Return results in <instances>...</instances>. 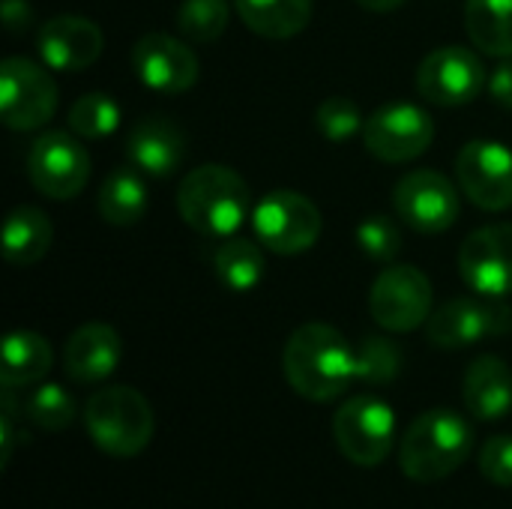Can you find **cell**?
<instances>
[{"instance_id":"obj_7","label":"cell","mask_w":512,"mask_h":509,"mask_svg":"<svg viewBox=\"0 0 512 509\" xmlns=\"http://www.w3.org/2000/svg\"><path fill=\"white\" fill-rule=\"evenodd\" d=\"M57 111V84L45 66L27 57L0 63V114L12 132H33Z\"/></svg>"},{"instance_id":"obj_16","label":"cell","mask_w":512,"mask_h":509,"mask_svg":"<svg viewBox=\"0 0 512 509\" xmlns=\"http://www.w3.org/2000/svg\"><path fill=\"white\" fill-rule=\"evenodd\" d=\"M132 69L141 84L156 93H183L198 81V57L195 51L162 30L144 33L132 45Z\"/></svg>"},{"instance_id":"obj_31","label":"cell","mask_w":512,"mask_h":509,"mask_svg":"<svg viewBox=\"0 0 512 509\" xmlns=\"http://www.w3.org/2000/svg\"><path fill=\"white\" fill-rule=\"evenodd\" d=\"M27 417L39 429L48 432H63L75 420V399L60 387V384H42L30 399H27Z\"/></svg>"},{"instance_id":"obj_28","label":"cell","mask_w":512,"mask_h":509,"mask_svg":"<svg viewBox=\"0 0 512 509\" xmlns=\"http://www.w3.org/2000/svg\"><path fill=\"white\" fill-rule=\"evenodd\" d=\"M120 105L108 93H84L69 108V129L81 138H105L120 126Z\"/></svg>"},{"instance_id":"obj_10","label":"cell","mask_w":512,"mask_h":509,"mask_svg":"<svg viewBox=\"0 0 512 509\" xmlns=\"http://www.w3.org/2000/svg\"><path fill=\"white\" fill-rule=\"evenodd\" d=\"M512 330V309L498 297H456L432 312L426 321V336L432 345L453 351L468 348L483 339L507 336Z\"/></svg>"},{"instance_id":"obj_29","label":"cell","mask_w":512,"mask_h":509,"mask_svg":"<svg viewBox=\"0 0 512 509\" xmlns=\"http://www.w3.org/2000/svg\"><path fill=\"white\" fill-rule=\"evenodd\" d=\"M231 21L228 0H183L177 9V27L192 42H213Z\"/></svg>"},{"instance_id":"obj_3","label":"cell","mask_w":512,"mask_h":509,"mask_svg":"<svg viewBox=\"0 0 512 509\" xmlns=\"http://www.w3.org/2000/svg\"><path fill=\"white\" fill-rule=\"evenodd\" d=\"M249 183L228 165H201L177 186L180 219L204 237H234L249 216Z\"/></svg>"},{"instance_id":"obj_26","label":"cell","mask_w":512,"mask_h":509,"mask_svg":"<svg viewBox=\"0 0 512 509\" xmlns=\"http://www.w3.org/2000/svg\"><path fill=\"white\" fill-rule=\"evenodd\" d=\"M264 267V252L243 237H225V243H219L213 255V270L219 282L237 294L252 291L264 279Z\"/></svg>"},{"instance_id":"obj_24","label":"cell","mask_w":512,"mask_h":509,"mask_svg":"<svg viewBox=\"0 0 512 509\" xmlns=\"http://www.w3.org/2000/svg\"><path fill=\"white\" fill-rule=\"evenodd\" d=\"M51 237V219L39 207H15L3 225V255L15 267H30L51 249Z\"/></svg>"},{"instance_id":"obj_21","label":"cell","mask_w":512,"mask_h":509,"mask_svg":"<svg viewBox=\"0 0 512 509\" xmlns=\"http://www.w3.org/2000/svg\"><path fill=\"white\" fill-rule=\"evenodd\" d=\"M240 21L264 39H291L312 21L315 0H234Z\"/></svg>"},{"instance_id":"obj_14","label":"cell","mask_w":512,"mask_h":509,"mask_svg":"<svg viewBox=\"0 0 512 509\" xmlns=\"http://www.w3.org/2000/svg\"><path fill=\"white\" fill-rule=\"evenodd\" d=\"M456 180L480 210H510L512 150L498 141H468L456 156Z\"/></svg>"},{"instance_id":"obj_36","label":"cell","mask_w":512,"mask_h":509,"mask_svg":"<svg viewBox=\"0 0 512 509\" xmlns=\"http://www.w3.org/2000/svg\"><path fill=\"white\" fill-rule=\"evenodd\" d=\"M363 9H372V12H393V9H399L405 0H357Z\"/></svg>"},{"instance_id":"obj_6","label":"cell","mask_w":512,"mask_h":509,"mask_svg":"<svg viewBox=\"0 0 512 509\" xmlns=\"http://www.w3.org/2000/svg\"><path fill=\"white\" fill-rule=\"evenodd\" d=\"M333 438L348 462L360 468H378L393 450L396 414L375 396H354L336 411Z\"/></svg>"},{"instance_id":"obj_23","label":"cell","mask_w":512,"mask_h":509,"mask_svg":"<svg viewBox=\"0 0 512 509\" xmlns=\"http://www.w3.org/2000/svg\"><path fill=\"white\" fill-rule=\"evenodd\" d=\"M96 210L108 225L129 228L138 225L147 213V186L138 168H114L96 195Z\"/></svg>"},{"instance_id":"obj_17","label":"cell","mask_w":512,"mask_h":509,"mask_svg":"<svg viewBox=\"0 0 512 509\" xmlns=\"http://www.w3.org/2000/svg\"><path fill=\"white\" fill-rule=\"evenodd\" d=\"M102 30L90 18L81 15H57L45 21L36 33L39 57L57 72H78L99 60L102 54Z\"/></svg>"},{"instance_id":"obj_32","label":"cell","mask_w":512,"mask_h":509,"mask_svg":"<svg viewBox=\"0 0 512 509\" xmlns=\"http://www.w3.org/2000/svg\"><path fill=\"white\" fill-rule=\"evenodd\" d=\"M354 237H357V246L366 252V258H372L378 264H393L396 255L402 252V234H399V228L387 216L363 219L357 225Z\"/></svg>"},{"instance_id":"obj_35","label":"cell","mask_w":512,"mask_h":509,"mask_svg":"<svg viewBox=\"0 0 512 509\" xmlns=\"http://www.w3.org/2000/svg\"><path fill=\"white\" fill-rule=\"evenodd\" d=\"M489 93H492V99H495L498 105L512 108V57L510 60H504V63L492 72V78H489Z\"/></svg>"},{"instance_id":"obj_33","label":"cell","mask_w":512,"mask_h":509,"mask_svg":"<svg viewBox=\"0 0 512 509\" xmlns=\"http://www.w3.org/2000/svg\"><path fill=\"white\" fill-rule=\"evenodd\" d=\"M480 471L495 486H512V435H495L483 444Z\"/></svg>"},{"instance_id":"obj_4","label":"cell","mask_w":512,"mask_h":509,"mask_svg":"<svg viewBox=\"0 0 512 509\" xmlns=\"http://www.w3.org/2000/svg\"><path fill=\"white\" fill-rule=\"evenodd\" d=\"M84 426L90 441L117 459H132L153 441V408L132 387H102L84 405Z\"/></svg>"},{"instance_id":"obj_15","label":"cell","mask_w":512,"mask_h":509,"mask_svg":"<svg viewBox=\"0 0 512 509\" xmlns=\"http://www.w3.org/2000/svg\"><path fill=\"white\" fill-rule=\"evenodd\" d=\"M459 273L483 297L512 294V222L486 225L459 249Z\"/></svg>"},{"instance_id":"obj_9","label":"cell","mask_w":512,"mask_h":509,"mask_svg":"<svg viewBox=\"0 0 512 509\" xmlns=\"http://www.w3.org/2000/svg\"><path fill=\"white\" fill-rule=\"evenodd\" d=\"M369 312L387 333H411L432 318V282L411 264H390L369 291Z\"/></svg>"},{"instance_id":"obj_22","label":"cell","mask_w":512,"mask_h":509,"mask_svg":"<svg viewBox=\"0 0 512 509\" xmlns=\"http://www.w3.org/2000/svg\"><path fill=\"white\" fill-rule=\"evenodd\" d=\"M51 372V345L33 330H15L3 342L0 384L3 390L33 387Z\"/></svg>"},{"instance_id":"obj_19","label":"cell","mask_w":512,"mask_h":509,"mask_svg":"<svg viewBox=\"0 0 512 509\" xmlns=\"http://www.w3.org/2000/svg\"><path fill=\"white\" fill-rule=\"evenodd\" d=\"M123 357L120 333L108 324L90 321L78 327L63 348V372L75 384H96L105 381Z\"/></svg>"},{"instance_id":"obj_13","label":"cell","mask_w":512,"mask_h":509,"mask_svg":"<svg viewBox=\"0 0 512 509\" xmlns=\"http://www.w3.org/2000/svg\"><path fill=\"white\" fill-rule=\"evenodd\" d=\"M393 207L420 234H444L459 219L456 186L432 168L405 174L393 189Z\"/></svg>"},{"instance_id":"obj_5","label":"cell","mask_w":512,"mask_h":509,"mask_svg":"<svg viewBox=\"0 0 512 509\" xmlns=\"http://www.w3.org/2000/svg\"><path fill=\"white\" fill-rule=\"evenodd\" d=\"M255 237L276 255H300L321 237V210L294 189L264 195L252 210Z\"/></svg>"},{"instance_id":"obj_20","label":"cell","mask_w":512,"mask_h":509,"mask_svg":"<svg viewBox=\"0 0 512 509\" xmlns=\"http://www.w3.org/2000/svg\"><path fill=\"white\" fill-rule=\"evenodd\" d=\"M462 396L471 417L483 423L507 417L512 411V369L507 366V360L495 354L477 357L465 372Z\"/></svg>"},{"instance_id":"obj_8","label":"cell","mask_w":512,"mask_h":509,"mask_svg":"<svg viewBox=\"0 0 512 509\" xmlns=\"http://www.w3.org/2000/svg\"><path fill=\"white\" fill-rule=\"evenodd\" d=\"M27 177L45 198L69 201L90 180V153L69 132L48 129L27 150Z\"/></svg>"},{"instance_id":"obj_25","label":"cell","mask_w":512,"mask_h":509,"mask_svg":"<svg viewBox=\"0 0 512 509\" xmlns=\"http://www.w3.org/2000/svg\"><path fill=\"white\" fill-rule=\"evenodd\" d=\"M465 30L489 57H512V0H465Z\"/></svg>"},{"instance_id":"obj_27","label":"cell","mask_w":512,"mask_h":509,"mask_svg":"<svg viewBox=\"0 0 512 509\" xmlns=\"http://www.w3.org/2000/svg\"><path fill=\"white\" fill-rule=\"evenodd\" d=\"M402 372V351L393 339L384 336H363L357 345V381L369 387L393 384Z\"/></svg>"},{"instance_id":"obj_12","label":"cell","mask_w":512,"mask_h":509,"mask_svg":"<svg viewBox=\"0 0 512 509\" xmlns=\"http://www.w3.org/2000/svg\"><path fill=\"white\" fill-rule=\"evenodd\" d=\"M486 87L483 60L465 45H444L423 57L417 69V90L432 105H468Z\"/></svg>"},{"instance_id":"obj_2","label":"cell","mask_w":512,"mask_h":509,"mask_svg":"<svg viewBox=\"0 0 512 509\" xmlns=\"http://www.w3.org/2000/svg\"><path fill=\"white\" fill-rule=\"evenodd\" d=\"M471 450V423L450 408H435L408 426L399 447V468L414 483H441L468 462Z\"/></svg>"},{"instance_id":"obj_30","label":"cell","mask_w":512,"mask_h":509,"mask_svg":"<svg viewBox=\"0 0 512 509\" xmlns=\"http://www.w3.org/2000/svg\"><path fill=\"white\" fill-rule=\"evenodd\" d=\"M315 126H318V132H321L327 141L345 144V141H351L357 132H363L366 117H363V111L357 108L354 99H348V96H330V99H324V102L318 105V111H315Z\"/></svg>"},{"instance_id":"obj_18","label":"cell","mask_w":512,"mask_h":509,"mask_svg":"<svg viewBox=\"0 0 512 509\" xmlns=\"http://www.w3.org/2000/svg\"><path fill=\"white\" fill-rule=\"evenodd\" d=\"M126 156L150 177H171L186 156V135L162 114L141 117L126 135Z\"/></svg>"},{"instance_id":"obj_1","label":"cell","mask_w":512,"mask_h":509,"mask_svg":"<svg viewBox=\"0 0 512 509\" xmlns=\"http://www.w3.org/2000/svg\"><path fill=\"white\" fill-rule=\"evenodd\" d=\"M282 372L297 396L333 402L357 381V348L330 324H303L285 342Z\"/></svg>"},{"instance_id":"obj_34","label":"cell","mask_w":512,"mask_h":509,"mask_svg":"<svg viewBox=\"0 0 512 509\" xmlns=\"http://www.w3.org/2000/svg\"><path fill=\"white\" fill-rule=\"evenodd\" d=\"M3 24L9 33H24L33 24V9L27 0H3Z\"/></svg>"},{"instance_id":"obj_11","label":"cell","mask_w":512,"mask_h":509,"mask_svg":"<svg viewBox=\"0 0 512 509\" xmlns=\"http://www.w3.org/2000/svg\"><path fill=\"white\" fill-rule=\"evenodd\" d=\"M435 141V120L426 108L411 102H390L366 117L363 144L381 162H411Z\"/></svg>"}]
</instances>
